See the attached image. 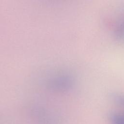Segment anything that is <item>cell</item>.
<instances>
[{
  "mask_svg": "<svg viewBox=\"0 0 124 124\" xmlns=\"http://www.w3.org/2000/svg\"><path fill=\"white\" fill-rule=\"evenodd\" d=\"M115 35L116 38L119 40L124 39V19L116 27L115 30Z\"/></svg>",
  "mask_w": 124,
  "mask_h": 124,
  "instance_id": "1",
  "label": "cell"
},
{
  "mask_svg": "<svg viewBox=\"0 0 124 124\" xmlns=\"http://www.w3.org/2000/svg\"><path fill=\"white\" fill-rule=\"evenodd\" d=\"M112 124H124V114H116L111 118Z\"/></svg>",
  "mask_w": 124,
  "mask_h": 124,
  "instance_id": "2",
  "label": "cell"
},
{
  "mask_svg": "<svg viewBox=\"0 0 124 124\" xmlns=\"http://www.w3.org/2000/svg\"><path fill=\"white\" fill-rule=\"evenodd\" d=\"M112 98L117 104L124 106V95L114 94L112 95Z\"/></svg>",
  "mask_w": 124,
  "mask_h": 124,
  "instance_id": "3",
  "label": "cell"
}]
</instances>
